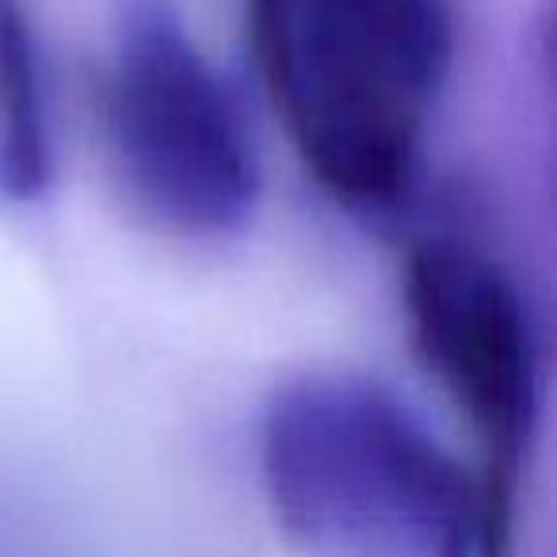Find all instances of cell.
Instances as JSON below:
<instances>
[{
    "mask_svg": "<svg viewBox=\"0 0 557 557\" xmlns=\"http://www.w3.org/2000/svg\"><path fill=\"white\" fill-rule=\"evenodd\" d=\"M54 180L47 96L27 12L0 0V195L12 202L42 199Z\"/></svg>",
    "mask_w": 557,
    "mask_h": 557,
    "instance_id": "5",
    "label": "cell"
},
{
    "mask_svg": "<svg viewBox=\"0 0 557 557\" xmlns=\"http://www.w3.org/2000/svg\"><path fill=\"white\" fill-rule=\"evenodd\" d=\"M412 344L488 458L496 511L539 417V341L511 275L462 240H424L405 263Z\"/></svg>",
    "mask_w": 557,
    "mask_h": 557,
    "instance_id": "4",
    "label": "cell"
},
{
    "mask_svg": "<svg viewBox=\"0 0 557 557\" xmlns=\"http://www.w3.org/2000/svg\"><path fill=\"white\" fill-rule=\"evenodd\" d=\"M245 27L321 191L356 214L401 210L455 58L447 0H245Z\"/></svg>",
    "mask_w": 557,
    "mask_h": 557,
    "instance_id": "1",
    "label": "cell"
},
{
    "mask_svg": "<svg viewBox=\"0 0 557 557\" xmlns=\"http://www.w3.org/2000/svg\"><path fill=\"white\" fill-rule=\"evenodd\" d=\"M263 473L278 516L367 554H447L470 531V481L374 379L318 371L263 417Z\"/></svg>",
    "mask_w": 557,
    "mask_h": 557,
    "instance_id": "2",
    "label": "cell"
},
{
    "mask_svg": "<svg viewBox=\"0 0 557 557\" xmlns=\"http://www.w3.org/2000/svg\"><path fill=\"white\" fill-rule=\"evenodd\" d=\"M103 141L123 191L180 237L237 233L260 202V157L233 88L195 47L180 0H111Z\"/></svg>",
    "mask_w": 557,
    "mask_h": 557,
    "instance_id": "3",
    "label": "cell"
}]
</instances>
